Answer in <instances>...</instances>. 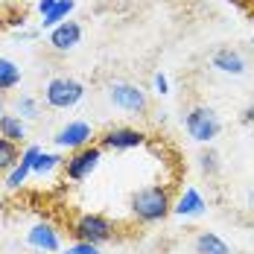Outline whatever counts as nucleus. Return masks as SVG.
Returning <instances> with one entry per match:
<instances>
[{"label":"nucleus","mask_w":254,"mask_h":254,"mask_svg":"<svg viewBox=\"0 0 254 254\" xmlns=\"http://www.w3.org/2000/svg\"><path fill=\"white\" fill-rule=\"evenodd\" d=\"M128 210L137 222L143 225H155L161 219H167L173 213V199H170V190L161 187V184H152V187H140L131 193L128 199Z\"/></svg>","instance_id":"1"},{"label":"nucleus","mask_w":254,"mask_h":254,"mask_svg":"<svg viewBox=\"0 0 254 254\" xmlns=\"http://www.w3.org/2000/svg\"><path fill=\"white\" fill-rule=\"evenodd\" d=\"M82 100H85V85L73 76H53L44 88V102L56 111L76 108Z\"/></svg>","instance_id":"2"},{"label":"nucleus","mask_w":254,"mask_h":254,"mask_svg":"<svg viewBox=\"0 0 254 254\" xmlns=\"http://www.w3.org/2000/svg\"><path fill=\"white\" fill-rule=\"evenodd\" d=\"M70 234L79 243H91V246H105L114 240V222L102 213H79L70 225Z\"/></svg>","instance_id":"3"},{"label":"nucleus","mask_w":254,"mask_h":254,"mask_svg":"<svg viewBox=\"0 0 254 254\" xmlns=\"http://www.w3.org/2000/svg\"><path fill=\"white\" fill-rule=\"evenodd\" d=\"M184 128H187V134L196 143H210V140L219 137L222 120H219V114L210 105H193L187 111V117H184Z\"/></svg>","instance_id":"4"},{"label":"nucleus","mask_w":254,"mask_h":254,"mask_svg":"<svg viewBox=\"0 0 254 254\" xmlns=\"http://www.w3.org/2000/svg\"><path fill=\"white\" fill-rule=\"evenodd\" d=\"M108 100L114 108L126 111V114H143L149 108V97L140 85H131V82H111L108 85Z\"/></svg>","instance_id":"5"},{"label":"nucleus","mask_w":254,"mask_h":254,"mask_svg":"<svg viewBox=\"0 0 254 254\" xmlns=\"http://www.w3.org/2000/svg\"><path fill=\"white\" fill-rule=\"evenodd\" d=\"M102 164V149L100 146H85V149H76V152L67 155L64 161V178L70 181H85L97 173V167Z\"/></svg>","instance_id":"6"},{"label":"nucleus","mask_w":254,"mask_h":254,"mask_svg":"<svg viewBox=\"0 0 254 254\" xmlns=\"http://www.w3.org/2000/svg\"><path fill=\"white\" fill-rule=\"evenodd\" d=\"M53 143H56V149H64V152L85 149V146L94 143V128L85 120H70V123H64L53 134Z\"/></svg>","instance_id":"7"},{"label":"nucleus","mask_w":254,"mask_h":254,"mask_svg":"<svg viewBox=\"0 0 254 254\" xmlns=\"http://www.w3.org/2000/svg\"><path fill=\"white\" fill-rule=\"evenodd\" d=\"M143 143H146V134L140 128H131V126H114L100 137L102 152H128V149H137Z\"/></svg>","instance_id":"8"},{"label":"nucleus","mask_w":254,"mask_h":254,"mask_svg":"<svg viewBox=\"0 0 254 254\" xmlns=\"http://www.w3.org/2000/svg\"><path fill=\"white\" fill-rule=\"evenodd\" d=\"M26 246L32 252H41V254H56L62 252V234L53 222H35L32 228L26 231Z\"/></svg>","instance_id":"9"},{"label":"nucleus","mask_w":254,"mask_h":254,"mask_svg":"<svg viewBox=\"0 0 254 254\" xmlns=\"http://www.w3.org/2000/svg\"><path fill=\"white\" fill-rule=\"evenodd\" d=\"M47 41H50V47L56 53H70L82 41V26L76 21H64V24H59L56 29H50V38Z\"/></svg>","instance_id":"10"},{"label":"nucleus","mask_w":254,"mask_h":254,"mask_svg":"<svg viewBox=\"0 0 254 254\" xmlns=\"http://www.w3.org/2000/svg\"><path fill=\"white\" fill-rule=\"evenodd\" d=\"M210 67L225 73V76H243L246 73V59L240 50H231V47H222L210 56Z\"/></svg>","instance_id":"11"},{"label":"nucleus","mask_w":254,"mask_h":254,"mask_svg":"<svg viewBox=\"0 0 254 254\" xmlns=\"http://www.w3.org/2000/svg\"><path fill=\"white\" fill-rule=\"evenodd\" d=\"M204 210H207V202H204V196L196 187H187L176 202H173V213L184 216V219H196V216H202Z\"/></svg>","instance_id":"12"},{"label":"nucleus","mask_w":254,"mask_h":254,"mask_svg":"<svg viewBox=\"0 0 254 254\" xmlns=\"http://www.w3.org/2000/svg\"><path fill=\"white\" fill-rule=\"evenodd\" d=\"M193 249H196V254H231V246L213 231H202L193 240Z\"/></svg>","instance_id":"13"},{"label":"nucleus","mask_w":254,"mask_h":254,"mask_svg":"<svg viewBox=\"0 0 254 254\" xmlns=\"http://www.w3.org/2000/svg\"><path fill=\"white\" fill-rule=\"evenodd\" d=\"M0 137L12 140V143H24L26 140V120L18 114H3L0 117Z\"/></svg>","instance_id":"14"},{"label":"nucleus","mask_w":254,"mask_h":254,"mask_svg":"<svg viewBox=\"0 0 254 254\" xmlns=\"http://www.w3.org/2000/svg\"><path fill=\"white\" fill-rule=\"evenodd\" d=\"M18 85H21V67L12 59L0 56V94H6V91H12Z\"/></svg>","instance_id":"15"},{"label":"nucleus","mask_w":254,"mask_h":254,"mask_svg":"<svg viewBox=\"0 0 254 254\" xmlns=\"http://www.w3.org/2000/svg\"><path fill=\"white\" fill-rule=\"evenodd\" d=\"M76 9V0H59L56 6H53V12L47 18H41V29H56L59 24H64L67 18H70V12Z\"/></svg>","instance_id":"16"},{"label":"nucleus","mask_w":254,"mask_h":254,"mask_svg":"<svg viewBox=\"0 0 254 254\" xmlns=\"http://www.w3.org/2000/svg\"><path fill=\"white\" fill-rule=\"evenodd\" d=\"M59 167H64V158L59 152H41L38 155V161H35V167H32V176H53Z\"/></svg>","instance_id":"17"},{"label":"nucleus","mask_w":254,"mask_h":254,"mask_svg":"<svg viewBox=\"0 0 254 254\" xmlns=\"http://www.w3.org/2000/svg\"><path fill=\"white\" fill-rule=\"evenodd\" d=\"M18 161H21V149H18V143H12V140L0 137V173L15 170V167H18Z\"/></svg>","instance_id":"18"},{"label":"nucleus","mask_w":254,"mask_h":254,"mask_svg":"<svg viewBox=\"0 0 254 254\" xmlns=\"http://www.w3.org/2000/svg\"><path fill=\"white\" fill-rule=\"evenodd\" d=\"M15 114L21 117V120H35L38 114H41V105L35 97H21V100L15 102Z\"/></svg>","instance_id":"19"},{"label":"nucleus","mask_w":254,"mask_h":254,"mask_svg":"<svg viewBox=\"0 0 254 254\" xmlns=\"http://www.w3.org/2000/svg\"><path fill=\"white\" fill-rule=\"evenodd\" d=\"M29 176H32V170L24 167V164H18L15 170H9V173H6V190H21Z\"/></svg>","instance_id":"20"},{"label":"nucleus","mask_w":254,"mask_h":254,"mask_svg":"<svg viewBox=\"0 0 254 254\" xmlns=\"http://www.w3.org/2000/svg\"><path fill=\"white\" fill-rule=\"evenodd\" d=\"M199 170H202L204 176H216L219 173V155L213 152V149H204L199 155Z\"/></svg>","instance_id":"21"},{"label":"nucleus","mask_w":254,"mask_h":254,"mask_svg":"<svg viewBox=\"0 0 254 254\" xmlns=\"http://www.w3.org/2000/svg\"><path fill=\"white\" fill-rule=\"evenodd\" d=\"M41 152H44L41 146L29 143V146H24V149H21V161H18V164H24V167H29V170H32V167H35V161H38V155H41Z\"/></svg>","instance_id":"22"},{"label":"nucleus","mask_w":254,"mask_h":254,"mask_svg":"<svg viewBox=\"0 0 254 254\" xmlns=\"http://www.w3.org/2000/svg\"><path fill=\"white\" fill-rule=\"evenodd\" d=\"M62 254H102L100 246H91V243H73V246H67V249H62Z\"/></svg>","instance_id":"23"},{"label":"nucleus","mask_w":254,"mask_h":254,"mask_svg":"<svg viewBox=\"0 0 254 254\" xmlns=\"http://www.w3.org/2000/svg\"><path fill=\"white\" fill-rule=\"evenodd\" d=\"M152 85H155V94H170V79L164 76V73H155V79H152Z\"/></svg>","instance_id":"24"},{"label":"nucleus","mask_w":254,"mask_h":254,"mask_svg":"<svg viewBox=\"0 0 254 254\" xmlns=\"http://www.w3.org/2000/svg\"><path fill=\"white\" fill-rule=\"evenodd\" d=\"M240 120H243V126L254 128V102H252V105H246V108H243V114H240Z\"/></svg>","instance_id":"25"},{"label":"nucleus","mask_w":254,"mask_h":254,"mask_svg":"<svg viewBox=\"0 0 254 254\" xmlns=\"http://www.w3.org/2000/svg\"><path fill=\"white\" fill-rule=\"evenodd\" d=\"M56 3H59V0H38V12H41V18H47V15H50Z\"/></svg>","instance_id":"26"},{"label":"nucleus","mask_w":254,"mask_h":254,"mask_svg":"<svg viewBox=\"0 0 254 254\" xmlns=\"http://www.w3.org/2000/svg\"><path fill=\"white\" fill-rule=\"evenodd\" d=\"M6 24H9V26H15V29H24L26 21H24V15H9V21H6Z\"/></svg>","instance_id":"27"},{"label":"nucleus","mask_w":254,"mask_h":254,"mask_svg":"<svg viewBox=\"0 0 254 254\" xmlns=\"http://www.w3.org/2000/svg\"><path fill=\"white\" fill-rule=\"evenodd\" d=\"M35 35H38L35 29H18V38H24V41H32Z\"/></svg>","instance_id":"28"},{"label":"nucleus","mask_w":254,"mask_h":254,"mask_svg":"<svg viewBox=\"0 0 254 254\" xmlns=\"http://www.w3.org/2000/svg\"><path fill=\"white\" fill-rule=\"evenodd\" d=\"M6 114V102H3V94H0V117Z\"/></svg>","instance_id":"29"},{"label":"nucleus","mask_w":254,"mask_h":254,"mask_svg":"<svg viewBox=\"0 0 254 254\" xmlns=\"http://www.w3.org/2000/svg\"><path fill=\"white\" fill-rule=\"evenodd\" d=\"M249 204L254 207V187H252V193H249Z\"/></svg>","instance_id":"30"},{"label":"nucleus","mask_w":254,"mask_h":254,"mask_svg":"<svg viewBox=\"0 0 254 254\" xmlns=\"http://www.w3.org/2000/svg\"><path fill=\"white\" fill-rule=\"evenodd\" d=\"M252 44H254V38H252Z\"/></svg>","instance_id":"31"},{"label":"nucleus","mask_w":254,"mask_h":254,"mask_svg":"<svg viewBox=\"0 0 254 254\" xmlns=\"http://www.w3.org/2000/svg\"><path fill=\"white\" fill-rule=\"evenodd\" d=\"M252 6H254V0H252Z\"/></svg>","instance_id":"32"},{"label":"nucleus","mask_w":254,"mask_h":254,"mask_svg":"<svg viewBox=\"0 0 254 254\" xmlns=\"http://www.w3.org/2000/svg\"><path fill=\"white\" fill-rule=\"evenodd\" d=\"M0 3H3V0H0Z\"/></svg>","instance_id":"33"}]
</instances>
